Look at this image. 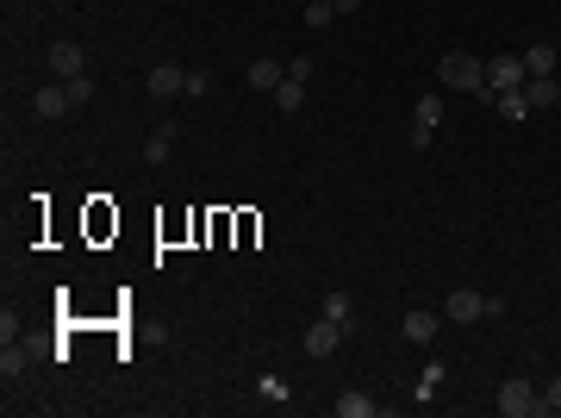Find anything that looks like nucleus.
Listing matches in <instances>:
<instances>
[{
    "mask_svg": "<svg viewBox=\"0 0 561 418\" xmlns=\"http://www.w3.org/2000/svg\"><path fill=\"white\" fill-rule=\"evenodd\" d=\"M436 75H443V88H462V94H480V88H487V63H480L474 50H449V57L436 63Z\"/></svg>",
    "mask_w": 561,
    "mask_h": 418,
    "instance_id": "obj_1",
    "label": "nucleus"
},
{
    "mask_svg": "<svg viewBox=\"0 0 561 418\" xmlns=\"http://www.w3.org/2000/svg\"><path fill=\"white\" fill-rule=\"evenodd\" d=\"M493 406H499V418H537V413H543V394H537L531 381H518V375H512V381L499 388V400H493Z\"/></svg>",
    "mask_w": 561,
    "mask_h": 418,
    "instance_id": "obj_2",
    "label": "nucleus"
},
{
    "mask_svg": "<svg viewBox=\"0 0 561 418\" xmlns=\"http://www.w3.org/2000/svg\"><path fill=\"white\" fill-rule=\"evenodd\" d=\"M524 82H531L524 57H512V50H505V57H487V88H493V94H512V88H524Z\"/></svg>",
    "mask_w": 561,
    "mask_h": 418,
    "instance_id": "obj_3",
    "label": "nucleus"
},
{
    "mask_svg": "<svg viewBox=\"0 0 561 418\" xmlns=\"http://www.w3.org/2000/svg\"><path fill=\"white\" fill-rule=\"evenodd\" d=\"M443 318H449V325H474V318H487V293H474V287H455V293L443 300Z\"/></svg>",
    "mask_w": 561,
    "mask_h": 418,
    "instance_id": "obj_4",
    "label": "nucleus"
},
{
    "mask_svg": "<svg viewBox=\"0 0 561 418\" xmlns=\"http://www.w3.org/2000/svg\"><path fill=\"white\" fill-rule=\"evenodd\" d=\"M343 337H350V331H343L337 318H324V312L306 325V350H312V356H337V350H343Z\"/></svg>",
    "mask_w": 561,
    "mask_h": 418,
    "instance_id": "obj_5",
    "label": "nucleus"
},
{
    "mask_svg": "<svg viewBox=\"0 0 561 418\" xmlns=\"http://www.w3.org/2000/svg\"><path fill=\"white\" fill-rule=\"evenodd\" d=\"M31 113H38V119H69V113H82V107H75V94H69V82H56V88H44V94H31Z\"/></svg>",
    "mask_w": 561,
    "mask_h": 418,
    "instance_id": "obj_6",
    "label": "nucleus"
},
{
    "mask_svg": "<svg viewBox=\"0 0 561 418\" xmlns=\"http://www.w3.org/2000/svg\"><path fill=\"white\" fill-rule=\"evenodd\" d=\"M50 69H56V82H75V75H88V50L82 44H50Z\"/></svg>",
    "mask_w": 561,
    "mask_h": 418,
    "instance_id": "obj_7",
    "label": "nucleus"
},
{
    "mask_svg": "<svg viewBox=\"0 0 561 418\" xmlns=\"http://www.w3.org/2000/svg\"><path fill=\"white\" fill-rule=\"evenodd\" d=\"M436 325H443V312H424V306H412V312L400 318L406 344H430V337H436Z\"/></svg>",
    "mask_w": 561,
    "mask_h": 418,
    "instance_id": "obj_8",
    "label": "nucleus"
},
{
    "mask_svg": "<svg viewBox=\"0 0 561 418\" xmlns=\"http://www.w3.org/2000/svg\"><path fill=\"white\" fill-rule=\"evenodd\" d=\"M181 88H187V69H175V63H156V69H150V94H156V100H175Z\"/></svg>",
    "mask_w": 561,
    "mask_h": 418,
    "instance_id": "obj_9",
    "label": "nucleus"
},
{
    "mask_svg": "<svg viewBox=\"0 0 561 418\" xmlns=\"http://www.w3.org/2000/svg\"><path fill=\"white\" fill-rule=\"evenodd\" d=\"M280 82H287V69H280L275 57H256V63H250V88H256V94H275Z\"/></svg>",
    "mask_w": 561,
    "mask_h": 418,
    "instance_id": "obj_10",
    "label": "nucleus"
},
{
    "mask_svg": "<svg viewBox=\"0 0 561 418\" xmlns=\"http://www.w3.org/2000/svg\"><path fill=\"white\" fill-rule=\"evenodd\" d=\"M31 369V344L25 337H6V350H0V375L13 381V375H25Z\"/></svg>",
    "mask_w": 561,
    "mask_h": 418,
    "instance_id": "obj_11",
    "label": "nucleus"
},
{
    "mask_svg": "<svg viewBox=\"0 0 561 418\" xmlns=\"http://www.w3.org/2000/svg\"><path fill=\"white\" fill-rule=\"evenodd\" d=\"M524 100H531V113H537V107H556L561 82H556V75H531V82H524Z\"/></svg>",
    "mask_w": 561,
    "mask_h": 418,
    "instance_id": "obj_12",
    "label": "nucleus"
},
{
    "mask_svg": "<svg viewBox=\"0 0 561 418\" xmlns=\"http://www.w3.org/2000/svg\"><path fill=\"white\" fill-rule=\"evenodd\" d=\"M375 413H381V406H375V400H368L362 388H350V394L337 400V418H375Z\"/></svg>",
    "mask_w": 561,
    "mask_h": 418,
    "instance_id": "obj_13",
    "label": "nucleus"
},
{
    "mask_svg": "<svg viewBox=\"0 0 561 418\" xmlns=\"http://www.w3.org/2000/svg\"><path fill=\"white\" fill-rule=\"evenodd\" d=\"M493 113H499L505 126H518V119L531 113V100H524V88H512V94H499V100H493Z\"/></svg>",
    "mask_w": 561,
    "mask_h": 418,
    "instance_id": "obj_14",
    "label": "nucleus"
},
{
    "mask_svg": "<svg viewBox=\"0 0 561 418\" xmlns=\"http://www.w3.org/2000/svg\"><path fill=\"white\" fill-rule=\"evenodd\" d=\"M269 100H275L280 113H299V107H306V82H293V75H287V82H280Z\"/></svg>",
    "mask_w": 561,
    "mask_h": 418,
    "instance_id": "obj_15",
    "label": "nucleus"
},
{
    "mask_svg": "<svg viewBox=\"0 0 561 418\" xmlns=\"http://www.w3.org/2000/svg\"><path fill=\"white\" fill-rule=\"evenodd\" d=\"M524 69L531 75H556V44H531L524 50Z\"/></svg>",
    "mask_w": 561,
    "mask_h": 418,
    "instance_id": "obj_16",
    "label": "nucleus"
},
{
    "mask_svg": "<svg viewBox=\"0 0 561 418\" xmlns=\"http://www.w3.org/2000/svg\"><path fill=\"white\" fill-rule=\"evenodd\" d=\"M324 318H337L343 331H356V306H350V293H324Z\"/></svg>",
    "mask_w": 561,
    "mask_h": 418,
    "instance_id": "obj_17",
    "label": "nucleus"
},
{
    "mask_svg": "<svg viewBox=\"0 0 561 418\" xmlns=\"http://www.w3.org/2000/svg\"><path fill=\"white\" fill-rule=\"evenodd\" d=\"M168 144H175V132L162 126V132H150V144H143V162H168Z\"/></svg>",
    "mask_w": 561,
    "mask_h": 418,
    "instance_id": "obj_18",
    "label": "nucleus"
},
{
    "mask_svg": "<svg viewBox=\"0 0 561 418\" xmlns=\"http://www.w3.org/2000/svg\"><path fill=\"white\" fill-rule=\"evenodd\" d=\"M331 19H337V6H331V0H312V6H306V25H312V31H324Z\"/></svg>",
    "mask_w": 561,
    "mask_h": 418,
    "instance_id": "obj_19",
    "label": "nucleus"
},
{
    "mask_svg": "<svg viewBox=\"0 0 561 418\" xmlns=\"http://www.w3.org/2000/svg\"><path fill=\"white\" fill-rule=\"evenodd\" d=\"M206 88H212V75H206V69H187V88H181V94H187V100H200Z\"/></svg>",
    "mask_w": 561,
    "mask_h": 418,
    "instance_id": "obj_20",
    "label": "nucleus"
},
{
    "mask_svg": "<svg viewBox=\"0 0 561 418\" xmlns=\"http://www.w3.org/2000/svg\"><path fill=\"white\" fill-rule=\"evenodd\" d=\"M69 94H75V107H88V100H94V75H75Z\"/></svg>",
    "mask_w": 561,
    "mask_h": 418,
    "instance_id": "obj_21",
    "label": "nucleus"
},
{
    "mask_svg": "<svg viewBox=\"0 0 561 418\" xmlns=\"http://www.w3.org/2000/svg\"><path fill=\"white\" fill-rule=\"evenodd\" d=\"M436 388H443V362H430V369H424V388H419V400H430Z\"/></svg>",
    "mask_w": 561,
    "mask_h": 418,
    "instance_id": "obj_22",
    "label": "nucleus"
},
{
    "mask_svg": "<svg viewBox=\"0 0 561 418\" xmlns=\"http://www.w3.org/2000/svg\"><path fill=\"white\" fill-rule=\"evenodd\" d=\"M543 413H561V375L549 381V388H543Z\"/></svg>",
    "mask_w": 561,
    "mask_h": 418,
    "instance_id": "obj_23",
    "label": "nucleus"
},
{
    "mask_svg": "<svg viewBox=\"0 0 561 418\" xmlns=\"http://www.w3.org/2000/svg\"><path fill=\"white\" fill-rule=\"evenodd\" d=\"M331 6H337V13H356V6H362V0H331Z\"/></svg>",
    "mask_w": 561,
    "mask_h": 418,
    "instance_id": "obj_24",
    "label": "nucleus"
}]
</instances>
